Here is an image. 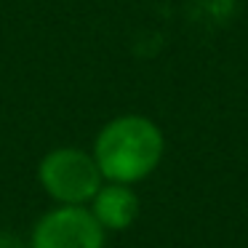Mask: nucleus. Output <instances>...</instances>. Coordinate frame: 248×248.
Masks as SVG:
<instances>
[{
  "mask_svg": "<svg viewBox=\"0 0 248 248\" xmlns=\"http://www.w3.org/2000/svg\"><path fill=\"white\" fill-rule=\"evenodd\" d=\"M107 232L88 205H59L46 211L32 227L30 248H104Z\"/></svg>",
  "mask_w": 248,
  "mask_h": 248,
  "instance_id": "3",
  "label": "nucleus"
},
{
  "mask_svg": "<svg viewBox=\"0 0 248 248\" xmlns=\"http://www.w3.org/2000/svg\"><path fill=\"white\" fill-rule=\"evenodd\" d=\"M38 182L43 192L59 205H88L104 176L93 152L80 147H56L40 160Z\"/></svg>",
  "mask_w": 248,
  "mask_h": 248,
  "instance_id": "2",
  "label": "nucleus"
},
{
  "mask_svg": "<svg viewBox=\"0 0 248 248\" xmlns=\"http://www.w3.org/2000/svg\"><path fill=\"white\" fill-rule=\"evenodd\" d=\"M163 152V131L144 115H120L109 120L93 141V157L104 182H141L160 166Z\"/></svg>",
  "mask_w": 248,
  "mask_h": 248,
  "instance_id": "1",
  "label": "nucleus"
},
{
  "mask_svg": "<svg viewBox=\"0 0 248 248\" xmlns=\"http://www.w3.org/2000/svg\"><path fill=\"white\" fill-rule=\"evenodd\" d=\"M91 214L104 227V232H123L139 219V195L134 184L123 182H104L88 203Z\"/></svg>",
  "mask_w": 248,
  "mask_h": 248,
  "instance_id": "4",
  "label": "nucleus"
}]
</instances>
